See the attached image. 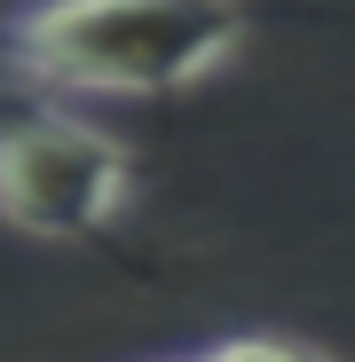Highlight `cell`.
<instances>
[{"label":"cell","mask_w":355,"mask_h":362,"mask_svg":"<svg viewBox=\"0 0 355 362\" xmlns=\"http://www.w3.org/2000/svg\"><path fill=\"white\" fill-rule=\"evenodd\" d=\"M245 32V0H24L0 16V64L47 95H190Z\"/></svg>","instance_id":"cell-1"},{"label":"cell","mask_w":355,"mask_h":362,"mask_svg":"<svg viewBox=\"0 0 355 362\" xmlns=\"http://www.w3.org/2000/svg\"><path fill=\"white\" fill-rule=\"evenodd\" d=\"M135 197V150L87 127L79 110H55L47 87L0 103V221L16 236L87 245Z\"/></svg>","instance_id":"cell-2"},{"label":"cell","mask_w":355,"mask_h":362,"mask_svg":"<svg viewBox=\"0 0 355 362\" xmlns=\"http://www.w3.org/2000/svg\"><path fill=\"white\" fill-rule=\"evenodd\" d=\"M205 362H316V346L308 339H213V346H198Z\"/></svg>","instance_id":"cell-3"}]
</instances>
